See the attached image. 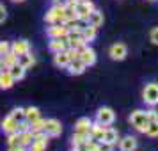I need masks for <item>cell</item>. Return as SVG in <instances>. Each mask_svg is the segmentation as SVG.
<instances>
[{
	"instance_id": "cell-8",
	"label": "cell",
	"mask_w": 158,
	"mask_h": 151,
	"mask_svg": "<svg viewBox=\"0 0 158 151\" xmlns=\"http://www.w3.org/2000/svg\"><path fill=\"white\" fill-rule=\"evenodd\" d=\"M46 146H48V137L44 135V133H36L34 141L27 148V151H44Z\"/></svg>"
},
{
	"instance_id": "cell-22",
	"label": "cell",
	"mask_w": 158,
	"mask_h": 151,
	"mask_svg": "<svg viewBox=\"0 0 158 151\" xmlns=\"http://www.w3.org/2000/svg\"><path fill=\"white\" fill-rule=\"evenodd\" d=\"M87 23H89V25H93V27H96V29L101 27V25H103V13H100V11H96V9H94L93 13L89 15V18H87Z\"/></svg>"
},
{
	"instance_id": "cell-17",
	"label": "cell",
	"mask_w": 158,
	"mask_h": 151,
	"mask_svg": "<svg viewBox=\"0 0 158 151\" xmlns=\"http://www.w3.org/2000/svg\"><path fill=\"white\" fill-rule=\"evenodd\" d=\"M101 141H103V142H108V144H114V146H115V144L119 142V132H117L115 128H110V126H107Z\"/></svg>"
},
{
	"instance_id": "cell-26",
	"label": "cell",
	"mask_w": 158,
	"mask_h": 151,
	"mask_svg": "<svg viewBox=\"0 0 158 151\" xmlns=\"http://www.w3.org/2000/svg\"><path fill=\"white\" fill-rule=\"evenodd\" d=\"M34 133L30 132V128L29 130H25V132H22L20 133V144H22L23 148H29L30 144H32V141H34Z\"/></svg>"
},
{
	"instance_id": "cell-36",
	"label": "cell",
	"mask_w": 158,
	"mask_h": 151,
	"mask_svg": "<svg viewBox=\"0 0 158 151\" xmlns=\"http://www.w3.org/2000/svg\"><path fill=\"white\" fill-rule=\"evenodd\" d=\"M87 151H98V142L91 139V141L87 142Z\"/></svg>"
},
{
	"instance_id": "cell-13",
	"label": "cell",
	"mask_w": 158,
	"mask_h": 151,
	"mask_svg": "<svg viewBox=\"0 0 158 151\" xmlns=\"http://www.w3.org/2000/svg\"><path fill=\"white\" fill-rule=\"evenodd\" d=\"M11 52L16 53V55H23V53L30 52V43L27 39H18V41H15L11 44Z\"/></svg>"
},
{
	"instance_id": "cell-37",
	"label": "cell",
	"mask_w": 158,
	"mask_h": 151,
	"mask_svg": "<svg viewBox=\"0 0 158 151\" xmlns=\"http://www.w3.org/2000/svg\"><path fill=\"white\" fill-rule=\"evenodd\" d=\"M7 151H27V148H23V146H16V148H7Z\"/></svg>"
},
{
	"instance_id": "cell-35",
	"label": "cell",
	"mask_w": 158,
	"mask_h": 151,
	"mask_svg": "<svg viewBox=\"0 0 158 151\" xmlns=\"http://www.w3.org/2000/svg\"><path fill=\"white\" fill-rule=\"evenodd\" d=\"M6 18H7V9H6L4 4H0V23L6 22Z\"/></svg>"
},
{
	"instance_id": "cell-31",
	"label": "cell",
	"mask_w": 158,
	"mask_h": 151,
	"mask_svg": "<svg viewBox=\"0 0 158 151\" xmlns=\"http://www.w3.org/2000/svg\"><path fill=\"white\" fill-rule=\"evenodd\" d=\"M43 126H44V119H37V121H34V123H30V132L36 135V133H43Z\"/></svg>"
},
{
	"instance_id": "cell-3",
	"label": "cell",
	"mask_w": 158,
	"mask_h": 151,
	"mask_svg": "<svg viewBox=\"0 0 158 151\" xmlns=\"http://www.w3.org/2000/svg\"><path fill=\"white\" fill-rule=\"evenodd\" d=\"M115 121V112L110 107H101L96 112V123H100L103 126H110Z\"/></svg>"
},
{
	"instance_id": "cell-24",
	"label": "cell",
	"mask_w": 158,
	"mask_h": 151,
	"mask_svg": "<svg viewBox=\"0 0 158 151\" xmlns=\"http://www.w3.org/2000/svg\"><path fill=\"white\" fill-rule=\"evenodd\" d=\"M41 117V112H39V108L37 107H29V108H25V121L29 123H34V121H37Z\"/></svg>"
},
{
	"instance_id": "cell-21",
	"label": "cell",
	"mask_w": 158,
	"mask_h": 151,
	"mask_svg": "<svg viewBox=\"0 0 158 151\" xmlns=\"http://www.w3.org/2000/svg\"><path fill=\"white\" fill-rule=\"evenodd\" d=\"M0 124H2L4 133H7V135H9V133H15V132H16V124H18V123H16L11 115H7V117H4V119H2Z\"/></svg>"
},
{
	"instance_id": "cell-25",
	"label": "cell",
	"mask_w": 158,
	"mask_h": 151,
	"mask_svg": "<svg viewBox=\"0 0 158 151\" xmlns=\"http://www.w3.org/2000/svg\"><path fill=\"white\" fill-rule=\"evenodd\" d=\"M0 61H2V64H4V69H9L13 64L18 62V55L13 53V52H7L6 55H2V57H0Z\"/></svg>"
},
{
	"instance_id": "cell-30",
	"label": "cell",
	"mask_w": 158,
	"mask_h": 151,
	"mask_svg": "<svg viewBox=\"0 0 158 151\" xmlns=\"http://www.w3.org/2000/svg\"><path fill=\"white\" fill-rule=\"evenodd\" d=\"M11 117L15 119L16 123H20V121H25V108L22 107H18V108H13V112H11Z\"/></svg>"
},
{
	"instance_id": "cell-38",
	"label": "cell",
	"mask_w": 158,
	"mask_h": 151,
	"mask_svg": "<svg viewBox=\"0 0 158 151\" xmlns=\"http://www.w3.org/2000/svg\"><path fill=\"white\" fill-rule=\"evenodd\" d=\"M4 71V64H2V61H0V73Z\"/></svg>"
},
{
	"instance_id": "cell-23",
	"label": "cell",
	"mask_w": 158,
	"mask_h": 151,
	"mask_svg": "<svg viewBox=\"0 0 158 151\" xmlns=\"http://www.w3.org/2000/svg\"><path fill=\"white\" fill-rule=\"evenodd\" d=\"M13 86H15V80H13V77L9 75L7 69H4V71L0 73V89H11Z\"/></svg>"
},
{
	"instance_id": "cell-14",
	"label": "cell",
	"mask_w": 158,
	"mask_h": 151,
	"mask_svg": "<svg viewBox=\"0 0 158 151\" xmlns=\"http://www.w3.org/2000/svg\"><path fill=\"white\" fill-rule=\"evenodd\" d=\"M119 149L121 151H135L137 149V139L131 135L119 139Z\"/></svg>"
},
{
	"instance_id": "cell-32",
	"label": "cell",
	"mask_w": 158,
	"mask_h": 151,
	"mask_svg": "<svg viewBox=\"0 0 158 151\" xmlns=\"http://www.w3.org/2000/svg\"><path fill=\"white\" fill-rule=\"evenodd\" d=\"M98 151H114V144H108V142L100 141V142H98Z\"/></svg>"
},
{
	"instance_id": "cell-10",
	"label": "cell",
	"mask_w": 158,
	"mask_h": 151,
	"mask_svg": "<svg viewBox=\"0 0 158 151\" xmlns=\"http://www.w3.org/2000/svg\"><path fill=\"white\" fill-rule=\"evenodd\" d=\"M66 69L69 71V75H82V73L87 69V66L84 64V61L82 59H73V61H69V64L66 66Z\"/></svg>"
},
{
	"instance_id": "cell-9",
	"label": "cell",
	"mask_w": 158,
	"mask_h": 151,
	"mask_svg": "<svg viewBox=\"0 0 158 151\" xmlns=\"http://www.w3.org/2000/svg\"><path fill=\"white\" fill-rule=\"evenodd\" d=\"M82 61H84V64L85 66H93L96 64V52L91 48V46H84V48H80V55H78Z\"/></svg>"
},
{
	"instance_id": "cell-5",
	"label": "cell",
	"mask_w": 158,
	"mask_h": 151,
	"mask_svg": "<svg viewBox=\"0 0 158 151\" xmlns=\"http://www.w3.org/2000/svg\"><path fill=\"white\" fill-rule=\"evenodd\" d=\"M44 22L55 25V23H64V6H53V7L46 13Z\"/></svg>"
},
{
	"instance_id": "cell-6",
	"label": "cell",
	"mask_w": 158,
	"mask_h": 151,
	"mask_svg": "<svg viewBox=\"0 0 158 151\" xmlns=\"http://www.w3.org/2000/svg\"><path fill=\"white\" fill-rule=\"evenodd\" d=\"M43 133L46 137H59L62 133V124L57 119H44Z\"/></svg>"
},
{
	"instance_id": "cell-11",
	"label": "cell",
	"mask_w": 158,
	"mask_h": 151,
	"mask_svg": "<svg viewBox=\"0 0 158 151\" xmlns=\"http://www.w3.org/2000/svg\"><path fill=\"white\" fill-rule=\"evenodd\" d=\"M46 34L52 37H66L68 36V29H66L64 23H55V25H50L48 30H46Z\"/></svg>"
},
{
	"instance_id": "cell-1",
	"label": "cell",
	"mask_w": 158,
	"mask_h": 151,
	"mask_svg": "<svg viewBox=\"0 0 158 151\" xmlns=\"http://www.w3.org/2000/svg\"><path fill=\"white\" fill-rule=\"evenodd\" d=\"M142 100L149 107H156L158 105V84L156 82H151V84H148V86L144 87Z\"/></svg>"
},
{
	"instance_id": "cell-16",
	"label": "cell",
	"mask_w": 158,
	"mask_h": 151,
	"mask_svg": "<svg viewBox=\"0 0 158 151\" xmlns=\"http://www.w3.org/2000/svg\"><path fill=\"white\" fill-rule=\"evenodd\" d=\"M105 128H107V126H103V124H100V123H93V126H91V130H89V137H91L93 141H96V142H100L101 139H103Z\"/></svg>"
},
{
	"instance_id": "cell-19",
	"label": "cell",
	"mask_w": 158,
	"mask_h": 151,
	"mask_svg": "<svg viewBox=\"0 0 158 151\" xmlns=\"http://www.w3.org/2000/svg\"><path fill=\"white\" fill-rule=\"evenodd\" d=\"M7 71H9V75L13 77V80H15V82H18V80H23V77H25V71H27V69L16 62V64H13L11 68H9Z\"/></svg>"
},
{
	"instance_id": "cell-29",
	"label": "cell",
	"mask_w": 158,
	"mask_h": 151,
	"mask_svg": "<svg viewBox=\"0 0 158 151\" xmlns=\"http://www.w3.org/2000/svg\"><path fill=\"white\" fill-rule=\"evenodd\" d=\"M144 133L148 137H158V121H149L144 130Z\"/></svg>"
},
{
	"instance_id": "cell-18",
	"label": "cell",
	"mask_w": 158,
	"mask_h": 151,
	"mask_svg": "<svg viewBox=\"0 0 158 151\" xmlns=\"http://www.w3.org/2000/svg\"><path fill=\"white\" fill-rule=\"evenodd\" d=\"M91 126H93V121L89 117H80L78 121L75 123V132H78V133H89Z\"/></svg>"
},
{
	"instance_id": "cell-28",
	"label": "cell",
	"mask_w": 158,
	"mask_h": 151,
	"mask_svg": "<svg viewBox=\"0 0 158 151\" xmlns=\"http://www.w3.org/2000/svg\"><path fill=\"white\" fill-rule=\"evenodd\" d=\"M87 141H91V137H89V133H78V132H73V148H77V146H80V144L87 142Z\"/></svg>"
},
{
	"instance_id": "cell-15",
	"label": "cell",
	"mask_w": 158,
	"mask_h": 151,
	"mask_svg": "<svg viewBox=\"0 0 158 151\" xmlns=\"http://www.w3.org/2000/svg\"><path fill=\"white\" fill-rule=\"evenodd\" d=\"M69 61H71V57H69L68 50L57 52V53L53 55V64L57 66V68H66V66L69 64Z\"/></svg>"
},
{
	"instance_id": "cell-27",
	"label": "cell",
	"mask_w": 158,
	"mask_h": 151,
	"mask_svg": "<svg viewBox=\"0 0 158 151\" xmlns=\"http://www.w3.org/2000/svg\"><path fill=\"white\" fill-rule=\"evenodd\" d=\"M96 30H98L96 27H93V25H89V23H87L85 27L82 29V37L89 43V41H93L94 37H96Z\"/></svg>"
},
{
	"instance_id": "cell-7",
	"label": "cell",
	"mask_w": 158,
	"mask_h": 151,
	"mask_svg": "<svg viewBox=\"0 0 158 151\" xmlns=\"http://www.w3.org/2000/svg\"><path fill=\"white\" fill-rule=\"evenodd\" d=\"M108 55L112 61H124L126 55H128V48L124 43H114L108 50Z\"/></svg>"
},
{
	"instance_id": "cell-34",
	"label": "cell",
	"mask_w": 158,
	"mask_h": 151,
	"mask_svg": "<svg viewBox=\"0 0 158 151\" xmlns=\"http://www.w3.org/2000/svg\"><path fill=\"white\" fill-rule=\"evenodd\" d=\"M148 112V121H158V112L155 108H151V110H146Z\"/></svg>"
},
{
	"instance_id": "cell-39",
	"label": "cell",
	"mask_w": 158,
	"mask_h": 151,
	"mask_svg": "<svg viewBox=\"0 0 158 151\" xmlns=\"http://www.w3.org/2000/svg\"><path fill=\"white\" fill-rule=\"evenodd\" d=\"M13 2H23V0H13Z\"/></svg>"
},
{
	"instance_id": "cell-20",
	"label": "cell",
	"mask_w": 158,
	"mask_h": 151,
	"mask_svg": "<svg viewBox=\"0 0 158 151\" xmlns=\"http://www.w3.org/2000/svg\"><path fill=\"white\" fill-rule=\"evenodd\" d=\"M18 64L23 66L25 69H29V68H32V66L36 64V59H34V55L30 52H27L23 55H18Z\"/></svg>"
},
{
	"instance_id": "cell-12",
	"label": "cell",
	"mask_w": 158,
	"mask_h": 151,
	"mask_svg": "<svg viewBox=\"0 0 158 151\" xmlns=\"http://www.w3.org/2000/svg\"><path fill=\"white\" fill-rule=\"evenodd\" d=\"M48 48H50L53 53L62 52V50H68V48H69V46H68V39H66V37H52Z\"/></svg>"
},
{
	"instance_id": "cell-33",
	"label": "cell",
	"mask_w": 158,
	"mask_h": 151,
	"mask_svg": "<svg viewBox=\"0 0 158 151\" xmlns=\"http://www.w3.org/2000/svg\"><path fill=\"white\" fill-rule=\"evenodd\" d=\"M149 39H151V43L153 44H156L158 46V27H155V29L149 32Z\"/></svg>"
},
{
	"instance_id": "cell-2",
	"label": "cell",
	"mask_w": 158,
	"mask_h": 151,
	"mask_svg": "<svg viewBox=\"0 0 158 151\" xmlns=\"http://www.w3.org/2000/svg\"><path fill=\"white\" fill-rule=\"evenodd\" d=\"M130 123H131V126L135 130H139V132H142L146 130V126H148V112L146 110H133L131 112V115H130Z\"/></svg>"
},
{
	"instance_id": "cell-4",
	"label": "cell",
	"mask_w": 158,
	"mask_h": 151,
	"mask_svg": "<svg viewBox=\"0 0 158 151\" xmlns=\"http://www.w3.org/2000/svg\"><path fill=\"white\" fill-rule=\"evenodd\" d=\"M94 4L91 2V0H78V4H77V7H75V13H77V18L78 20H84V22H87V18H89V15L94 11Z\"/></svg>"
},
{
	"instance_id": "cell-40",
	"label": "cell",
	"mask_w": 158,
	"mask_h": 151,
	"mask_svg": "<svg viewBox=\"0 0 158 151\" xmlns=\"http://www.w3.org/2000/svg\"><path fill=\"white\" fill-rule=\"evenodd\" d=\"M71 151H77V149H75V148H73V149H71Z\"/></svg>"
},
{
	"instance_id": "cell-41",
	"label": "cell",
	"mask_w": 158,
	"mask_h": 151,
	"mask_svg": "<svg viewBox=\"0 0 158 151\" xmlns=\"http://www.w3.org/2000/svg\"><path fill=\"white\" fill-rule=\"evenodd\" d=\"M151 2H156V0H151Z\"/></svg>"
}]
</instances>
